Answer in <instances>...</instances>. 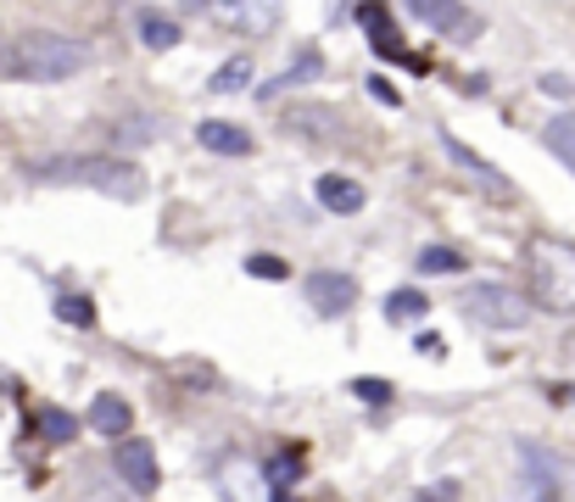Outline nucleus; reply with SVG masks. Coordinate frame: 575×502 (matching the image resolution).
Instances as JSON below:
<instances>
[{"label":"nucleus","instance_id":"412c9836","mask_svg":"<svg viewBox=\"0 0 575 502\" xmlns=\"http://www.w3.org/2000/svg\"><path fill=\"white\" fill-rule=\"evenodd\" d=\"M324 73V62L313 57V50H308V57L291 68V73H285V79H274V84H263V95H274V89H285V84H308V79H319Z\"/></svg>","mask_w":575,"mask_h":502},{"label":"nucleus","instance_id":"5701e85b","mask_svg":"<svg viewBox=\"0 0 575 502\" xmlns=\"http://www.w3.org/2000/svg\"><path fill=\"white\" fill-rule=\"evenodd\" d=\"M247 274H257V279H285L291 268H285V258H252V263H247Z\"/></svg>","mask_w":575,"mask_h":502},{"label":"nucleus","instance_id":"6e6552de","mask_svg":"<svg viewBox=\"0 0 575 502\" xmlns=\"http://www.w3.org/2000/svg\"><path fill=\"white\" fill-rule=\"evenodd\" d=\"M352 296H358L352 274H313L308 279V301H313V313H324V319H342L352 308Z\"/></svg>","mask_w":575,"mask_h":502},{"label":"nucleus","instance_id":"4be33fe9","mask_svg":"<svg viewBox=\"0 0 575 502\" xmlns=\"http://www.w3.org/2000/svg\"><path fill=\"white\" fill-rule=\"evenodd\" d=\"M57 319L62 324H95V308L84 296H57Z\"/></svg>","mask_w":575,"mask_h":502},{"label":"nucleus","instance_id":"9d476101","mask_svg":"<svg viewBox=\"0 0 575 502\" xmlns=\"http://www.w3.org/2000/svg\"><path fill=\"white\" fill-rule=\"evenodd\" d=\"M319 207L342 213V218L363 213V184H358V179H347V174H319Z\"/></svg>","mask_w":575,"mask_h":502},{"label":"nucleus","instance_id":"f03ea898","mask_svg":"<svg viewBox=\"0 0 575 502\" xmlns=\"http://www.w3.org/2000/svg\"><path fill=\"white\" fill-rule=\"evenodd\" d=\"M23 174L39 179V184L101 190L112 201H140V195H146V174H140V163H123V157H39Z\"/></svg>","mask_w":575,"mask_h":502},{"label":"nucleus","instance_id":"39448f33","mask_svg":"<svg viewBox=\"0 0 575 502\" xmlns=\"http://www.w3.org/2000/svg\"><path fill=\"white\" fill-rule=\"evenodd\" d=\"M519 464H525V491L537 497H575V464H564L559 452L519 441Z\"/></svg>","mask_w":575,"mask_h":502},{"label":"nucleus","instance_id":"aec40b11","mask_svg":"<svg viewBox=\"0 0 575 502\" xmlns=\"http://www.w3.org/2000/svg\"><path fill=\"white\" fill-rule=\"evenodd\" d=\"M297 475H302V452H285V458H274V464H268V486H274V491L297 486Z\"/></svg>","mask_w":575,"mask_h":502},{"label":"nucleus","instance_id":"a211bd4d","mask_svg":"<svg viewBox=\"0 0 575 502\" xmlns=\"http://www.w3.org/2000/svg\"><path fill=\"white\" fill-rule=\"evenodd\" d=\"M39 435L62 446V441H73V435H79V419H73L68 408H45V414H39Z\"/></svg>","mask_w":575,"mask_h":502},{"label":"nucleus","instance_id":"2eb2a0df","mask_svg":"<svg viewBox=\"0 0 575 502\" xmlns=\"http://www.w3.org/2000/svg\"><path fill=\"white\" fill-rule=\"evenodd\" d=\"M442 145H447V157H453V163H458V168H469V174H475V179H487V184H492V190H508V184H503V174H492V168H487V163H481V157H475V151H469V145H464V140H453V134H442Z\"/></svg>","mask_w":575,"mask_h":502},{"label":"nucleus","instance_id":"bb28decb","mask_svg":"<svg viewBox=\"0 0 575 502\" xmlns=\"http://www.w3.org/2000/svg\"><path fill=\"white\" fill-rule=\"evenodd\" d=\"M542 89H548V95H570V79H559V73H548V79H542Z\"/></svg>","mask_w":575,"mask_h":502},{"label":"nucleus","instance_id":"ddd939ff","mask_svg":"<svg viewBox=\"0 0 575 502\" xmlns=\"http://www.w3.org/2000/svg\"><path fill=\"white\" fill-rule=\"evenodd\" d=\"M134 34H140V45H152V50H173L184 28L173 17H163V12H140L134 17Z\"/></svg>","mask_w":575,"mask_h":502},{"label":"nucleus","instance_id":"f8f14e48","mask_svg":"<svg viewBox=\"0 0 575 502\" xmlns=\"http://www.w3.org/2000/svg\"><path fill=\"white\" fill-rule=\"evenodd\" d=\"M196 140H202L207 151H218V157H252V134L235 129V123H202Z\"/></svg>","mask_w":575,"mask_h":502},{"label":"nucleus","instance_id":"f3484780","mask_svg":"<svg viewBox=\"0 0 575 502\" xmlns=\"http://www.w3.org/2000/svg\"><path fill=\"white\" fill-rule=\"evenodd\" d=\"M464 268V251L453 246H424L419 251V274H458Z\"/></svg>","mask_w":575,"mask_h":502},{"label":"nucleus","instance_id":"dca6fc26","mask_svg":"<svg viewBox=\"0 0 575 502\" xmlns=\"http://www.w3.org/2000/svg\"><path fill=\"white\" fill-rule=\"evenodd\" d=\"M247 84H252V62H247V57L224 62V68L207 79V89H213V95H235V89H247Z\"/></svg>","mask_w":575,"mask_h":502},{"label":"nucleus","instance_id":"393cba45","mask_svg":"<svg viewBox=\"0 0 575 502\" xmlns=\"http://www.w3.org/2000/svg\"><path fill=\"white\" fill-rule=\"evenodd\" d=\"M352 391L369 396V402H386V396H392V385H386V380H374V374H369V380H352Z\"/></svg>","mask_w":575,"mask_h":502},{"label":"nucleus","instance_id":"20e7f679","mask_svg":"<svg viewBox=\"0 0 575 502\" xmlns=\"http://www.w3.org/2000/svg\"><path fill=\"white\" fill-rule=\"evenodd\" d=\"M464 313L487 330H519V324H531V296H519L514 285H469Z\"/></svg>","mask_w":575,"mask_h":502},{"label":"nucleus","instance_id":"423d86ee","mask_svg":"<svg viewBox=\"0 0 575 502\" xmlns=\"http://www.w3.org/2000/svg\"><path fill=\"white\" fill-rule=\"evenodd\" d=\"M112 469H118V475H123V486H129V491H140V497H152V491L163 486V469H157V452H152V441L118 435Z\"/></svg>","mask_w":575,"mask_h":502},{"label":"nucleus","instance_id":"f257e3e1","mask_svg":"<svg viewBox=\"0 0 575 502\" xmlns=\"http://www.w3.org/2000/svg\"><path fill=\"white\" fill-rule=\"evenodd\" d=\"M84 62H89V50L51 28H23L17 39L0 45V73L28 79V84H62V79L84 73Z\"/></svg>","mask_w":575,"mask_h":502},{"label":"nucleus","instance_id":"4468645a","mask_svg":"<svg viewBox=\"0 0 575 502\" xmlns=\"http://www.w3.org/2000/svg\"><path fill=\"white\" fill-rule=\"evenodd\" d=\"M542 140H548V151L575 174V112H559V118H548V129H542Z\"/></svg>","mask_w":575,"mask_h":502},{"label":"nucleus","instance_id":"9b49d317","mask_svg":"<svg viewBox=\"0 0 575 502\" xmlns=\"http://www.w3.org/2000/svg\"><path fill=\"white\" fill-rule=\"evenodd\" d=\"M89 430H95V435H107V441H118L123 430H134L129 402H123V396H112V391H101V396L89 402Z\"/></svg>","mask_w":575,"mask_h":502},{"label":"nucleus","instance_id":"7ed1b4c3","mask_svg":"<svg viewBox=\"0 0 575 502\" xmlns=\"http://www.w3.org/2000/svg\"><path fill=\"white\" fill-rule=\"evenodd\" d=\"M525 263H531V296H542V308H553V313H570L575 308V246L531 240Z\"/></svg>","mask_w":575,"mask_h":502},{"label":"nucleus","instance_id":"0eeeda50","mask_svg":"<svg viewBox=\"0 0 575 502\" xmlns=\"http://www.w3.org/2000/svg\"><path fill=\"white\" fill-rule=\"evenodd\" d=\"M213 7V17L218 23H229L235 34H274V23H279V0H207Z\"/></svg>","mask_w":575,"mask_h":502},{"label":"nucleus","instance_id":"6ab92c4d","mask_svg":"<svg viewBox=\"0 0 575 502\" xmlns=\"http://www.w3.org/2000/svg\"><path fill=\"white\" fill-rule=\"evenodd\" d=\"M424 313H430V301H424L419 290H397V296L386 301V319H392V324H403V319H424Z\"/></svg>","mask_w":575,"mask_h":502},{"label":"nucleus","instance_id":"b1692460","mask_svg":"<svg viewBox=\"0 0 575 502\" xmlns=\"http://www.w3.org/2000/svg\"><path fill=\"white\" fill-rule=\"evenodd\" d=\"M358 23H369L374 39H386V7H374V0H369V7H358Z\"/></svg>","mask_w":575,"mask_h":502},{"label":"nucleus","instance_id":"a878e982","mask_svg":"<svg viewBox=\"0 0 575 502\" xmlns=\"http://www.w3.org/2000/svg\"><path fill=\"white\" fill-rule=\"evenodd\" d=\"M118 134H123V140H152V134H157V123H123Z\"/></svg>","mask_w":575,"mask_h":502},{"label":"nucleus","instance_id":"1a4fd4ad","mask_svg":"<svg viewBox=\"0 0 575 502\" xmlns=\"http://www.w3.org/2000/svg\"><path fill=\"white\" fill-rule=\"evenodd\" d=\"M408 12L424 23V28H436V34H458V39H475V17L458 7V0H408Z\"/></svg>","mask_w":575,"mask_h":502}]
</instances>
